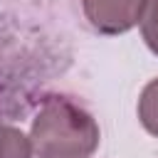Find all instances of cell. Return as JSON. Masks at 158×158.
Wrapping results in <instances>:
<instances>
[{
    "mask_svg": "<svg viewBox=\"0 0 158 158\" xmlns=\"http://www.w3.org/2000/svg\"><path fill=\"white\" fill-rule=\"evenodd\" d=\"M99 138L94 116L69 96H47L30 128L37 158H91Z\"/></svg>",
    "mask_w": 158,
    "mask_h": 158,
    "instance_id": "6da1fadb",
    "label": "cell"
},
{
    "mask_svg": "<svg viewBox=\"0 0 158 158\" xmlns=\"http://www.w3.org/2000/svg\"><path fill=\"white\" fill-rule=\"evenodd\" d=\"M143 0H81L84 15L96 32L123 35L141 17Z\"/></svg>",
    "mask_w": 158,
    "mask_h": 158,
    "instance_id": "7a4b0ae2",
    "label": "cell"
},
{
    "mask_svg": "<svg viewBox=\"0 0 158 158\" xmlns=\"http://www.w3.org/2000/svg\"><path fill=\"white\" fill-rule=\"evenodd\" d=\"M32 141L15 126L0 123V158H32Z\"/></svg>",
    "mask_w": 158,
    "mask_h": 158,
    "instance_id": "3957f363",
    "label": "cell"
},
{
    "mask_svg": "<svg viewBox=\"0 0 158 158\" xmlns=\"http://www.w3.org/2000/svg\"><path fill=\"white\" fill-rule=\"evenodd\" d=\"M138 121L141 126L158 138V79H151L138 99Z\"/></svg>",
    "mask_w": 158,
    "mask_h": 158,
    "instance_id": "277c9868",
    "label": "cell"
},
{
    "mask_svg": "<svg viewBox=\"0 0 158 158\" xmlns=\"http://www.w3.org/2000/svg\"><path fill=\"white\" fill-rule=\"evenodd\" d=\"M141 35L153 54H158V0H143L141 5Z\"/></svg>",
    "mask_w": 158,
    "mask_h": 158,
    "instance_id": "5b68a950",
    "label": "cell"
}]
</instances>
